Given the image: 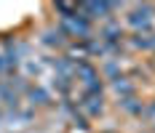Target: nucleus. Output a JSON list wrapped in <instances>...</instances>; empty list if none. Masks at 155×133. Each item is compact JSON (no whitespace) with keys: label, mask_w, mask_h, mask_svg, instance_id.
Masks as SVG:
<instances>
[{"label":"nucleus","mask_w":155,"mask_h":133,"mask_svg":"<svg viewBox=\"0 0 155 133\" xmlns=\"http://www.w3.org/2000/svg\"><path fill=\"white\" fill-rule=\"evenodd\" d=\"M102 133H112V131H102Z\"/></svg>","instance_id":"obj_5"},{"label":"nucleus","mask_w":155,"mask_h":133,"mask_svg":"<svg viewBox=\"0 0 155 133\" xmlns=\"http://www.w3.org/2000/svg\"><path fill=\"white\" fill-rule=\"evenodd\" d=\"M112 90L118 93V101L137 96V85H134V80H128V77H123V74H120L118 80H112Z\"/></svg>","instance_id":"obj_2"},{"label":"nucleus","mask_w":155,"mask_h":133,"mask_svg":"<svg viewBox=\"0 0 155 133\" xmlns=\"http://www.w3.org/2000/svg\"><path fill=\"white\" fill-rule=\"evenodd\" d=\"M128 45L137 48V51H153L155 45V32H134L128 37Z\"/></svg>","instance_id":"obj_3"},{"label":"nucleus","mask_w":155,"mask_h":133,"mask_svg":"<svg viewBox=\"0 0 155 133\" xmlns=\"http://www.w3.org/2000/svg\"><path fill=\"white\" fill-rule=\"evenodd\" d=\"M126 24L134 27V32H153L155 27V5H131L126 14Z\"/></svg>","instance_id":"obj_1"},{"label":"nucleus","mask_w":155,"mask_h":133,"mask_svg":"<svg viewBox=\"0 0 155 133\" xmlns=\"http://www.w3.org/2000/svg\"><path fill=\"white\" fill-rule=\"evenodd\" d=\"M27 99H30L32 106H48V104H51L48 90H43L40 85H30V88H27Z\"/></svg>","instance_id":"obj_4"}]
</instances>
